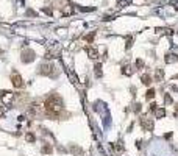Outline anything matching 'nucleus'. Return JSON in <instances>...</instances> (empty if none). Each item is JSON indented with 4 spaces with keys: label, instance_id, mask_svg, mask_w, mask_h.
Masks as SVG:
<instances>
[{
    "label": "nucleus",
    "instance_id": "nucleus-14",
    "mask_svg": "<svg viewBox=\"0 0 178 156\" xmlns=\"http://www.w3.org/2000/svg\"><path fill=\"white\" fill-rule=\"evenodd\" d=\"M71 151L73 153V156H81V153H83V151H81L77 145H72V147H71Z\"/></svg>",
    "mask_w": 178,
    "mask_h": 156
},
{
    "label": "nucleus",
    "instance_id": "nucleus-24",
    "mask_svg": "<svg viewBox=\"0 0 178 156\" xmlns=\"http://www.w3.org/2000/svg\"><path fill=\"white\" fill-rule=\"evenodd\" d=\"M42 13H45V14H49V16H52V13H53V11L50 10V8H42Z\"/></svg>",
    "mask_w": 178,
    "mask_h": 156
},
{
    "label": "nucleus",
    "instance_id": "nucleus-25",
    "mask_svg": "<svg viewBox=\"0 0 178 156\" xmlns=\"http://www.w3.org/2000/svg\"><path fill=\"white\" fill-rule=\"evenodd\" d=\"M133 109H134V112H141V103H136Z\"/></svg>",
    "mask_w": 178,
    "mask_h": 156
},
{
    "label": "nucleus",
    "instance_id": "nucleus-22",
    "mask_svg": "<svg viewBox=\"0 0 178 156\" xmlns=\"http://www.w3.org/2000/svg\"><path fill=\"white\" fill-rule=\"evenodd\" d=\"M94 37H95V31H92L91 35L86 36V41H88V42H92V39H94Z\"/></svg>",
    "mask_w": 178,
    "mask_h": 156
},
{
    "label": "nucleus",
    "instance_id": "nucleus-16",
    "mask_svg": "<svg viewBox=\"0 0 178 156\" xmlns=\"http://www.w3.org/2000/svg\"><path fill=\"white\" fill-rule=\"evenodd\" d=\"M147 100H153V98H155V89H152V87H150V89L149 91H147Z\"/></svg>",
    "mask_w": 178,
    "mask_h": 156
},
{
    "label": "nucleus",
    "instance_id": "nucleus-12",
    "mask_svg": "<svg viewBox=\"0 0 178 156\" xmlns=\"http://www.w3.org/2000/svg\"><path fill=\"white\" fill-rule=\"evenodd\" d=\"M162 77H164V72H162V69H156V74H155V80H156L158 83L162 81Z\"/></svg>",
    "mask_w": 178,
    "mask_h": 156
},
{
    "label": "nucleus",
    "instance_id": "nucleus-19",
    "mask_svg": "<svg viewBox=\"0 0 178 156\" xmlns=\"http://www.w3.org/2000/svg\"><path fill=\"white\" fill-rule=\"evenodd\" d=\"M172 102H173L172 97H170L169 94H166V95H164V103H166V105H172Z\"/></svg>",
    "mask_w": 178,
    "mask_h": 156
},
{
    "label": "nucleus",
    "instance_id": "nucleus-9",
    "mask_svg": "<svg viewBox=\"0 0 178 156\" xmlns=\"http://www.w3.org/2000/svg\"><path fill=\"white\" fill-rule=\"evenodd\" d=\"M153 114H155V117H156V119H162V117L166 116V109L164 108H156L153 111Z\"/></svg>",
    "mask_w": 178,
    "mask_h": 156
},
{
    "label": "nucleus",
    "instance_id": "nucleus-7",
    "mask_svg": "<svg viewBox=\"0 0 178 156\" xmlns=\"http://www.w3.org/2000/svg\"><path fill=\"white\" fill-rule=\"evenodd\" d=\"M164 61L167 64L177 63V61H178V55H175V53H167V55H166V58H164Z\"/></svg>",
    "mask_w": 178,
    "mask_h": 156
},
{
    "label": "nucleus",
    "instance_id": "nucleus-13",
    "mask_svg": "<svg viewBox=\"0 0 178 156\" xmlns=\"http://www.w3.org/2000/svg\"><path fill=\"white\" fill-rule=\"evenodd\" d=\"M131 3V0H117V6L119 8H125V6H128Z\"/></svg>",
    "mask_w": 178,
    "mask_h": 156
},
{
    "label": "nucleus",
    "instance_id": "nucleus-17",
    "mask_svg": "<svg viewBox=\"0 0 178 156\" xmlns=\"http://www.w3.org/2000/svg\"><path fill=\"white\" fill-rule=\"evenodd\" d=\"M42 153H44V155H50V153H52V145H50V144L44 145V147H42Z\"/></svg>",
    "mask_w": 178,
    "mask_h": 156
},
{
    "label": "nucleus",
    "instance_id": "nucleus-5",
    "mask_svg": "<svg viewBox=\"0 0 178 156\" xmlns=\"http://www.w3.org/2000/svg\"><path fill=\"white\" fill-rule=\"evenodd\" d=\"M11 81H13V86L17 87V89L24 87V81H22V77L17 74V72H14V74L11 75Z\"/></svg>",
    "mask_w": 178,
    "mask_h": 156
},
{
    "label": "nucleus",
    "instance_id": "nucleus-3",
    "mask_svg": "<svg viewBox=\"0 0 178 156\" xmlns=\"http://www.w3.org/2000/svg\"><path fill=\"white\" fill-rule=\"evenodd\" d=\"M2 102H3V105H6V106L13 105V102H14V94L10 92V91H3V92H2Z\"/></svg>",
    "mask_w": 178,
    "mask_h": 156
},
{
    "label": "nucleus",
    "instance_id": "nucleus-4",
    "mask_svg": "<svg viewBox=\"0 0 178 156\" xmlns=\"http://www.w3.org/2000/svg\"><path fill=\"white\" fill-rule=\"evenodd\" d=\"M22 63H31V61L34 59V52L33 50H30V48H25L24 52H22Z\"/></svg>",
    "mask_w": 178,
    "mask_h": 156
},
{
    "label": "nucleus",
    "instance_id": "nucleus-31",
    "mask_svg": "<svg viewBox=\"0 0 178 156\" xmlns=\"http://www.w3.org/2000/svg\"><path fill=\"white\" fill-rule=\"evenodd\" d=\"M17 119H19V122H24L25 120V116H19Z\"/></svg>",
    "mask_w": 178,
    "mask_h": 156
},
{
    "label": "nucleus",
    "instance_id": "nucleus-20",
    "mask_svg": "<svg viewBox=\"0 0 178 156\" xmlns=\"http://www.w3.org/2000/svg\"><path fill=\"white\" fill-rule=\"evenodd\" d=\"M131 45H133V37H127V44H125V48H127V50H128V48L131 47Z\"/></svg>",
    "mask_w": 178,
    "mask_h": 156
},
{
    "label": "nucleus",
    "instance_id": "nucleus-6",
    "mask_svg": "<svg viewBox=\"0 0 178 156\" xmlns=\"http://www.w3.org/2000/svg\"><path fill=\"white\" fill-rule=\"evenodd\" d=\"M141 127L144 128L145 131H153L155 123H153L152 119H145V117H142V119H141Z\"/></svg>",
    "mask_w": 178,
    "mask_h": 156
},
{
    "label": "nucleus",
    "instance_id": "nucleus-10",
    "mask_svg": "<svg viewBox=\"0 0 178 156\" xmlns=\"http://www.w3.org/2000/svg\"><path fill=\"white\" fill-rule=\"evenodd\" d=\"M141 81H142V84H145V86L152 84V78H150V75H147V74H144L141 77Z\"/></svg>",
    "mask_w": 178,
    "mask_h": 156
},
{
    "label": "nucleus",
    "instance_id": "nucleus-28",
    "mask_svg": "<svg viewBox=\"0 0 178 156\" xmlns=\"http://www.w3.org/2000/svg\"><path fill=\"white\" fill-rule=\"evenodd\" d=\"M156 108H158V105H156V103H152V105H150V111H152V112H153Z\"/></svg>",
    "mask_w": 178,
    "mask_h": 156
},
{
    "label": "nucleus",
    "instance_id": "nucleus-2",
    "mask_svg": "<svg viewBox=\"0 0 178 156\" xmlns=\"http://www.w3.org/2000/svg\"><path fill=\"white\" fill-rule=\"evenodd\" d=\"M41 75H47V77H55V66L52 63H45L39 67Z\"/></svg>",
    "mask_w": 178,
    "mask_h": 156
},
{
    "label": "nucleus",
    "instance_id": "nucleus-15",
    "mask_svg": "<svg viewBox=\"0 0 178 156\" xmlns=\"http://www.w3.org/2000/svg\"><path fill=\"white\" fill-rule=\"evenodd\" d=\"M95 75H97V78H100L103 75V72H102V64H95Z\"/></svg>",
    "mask_w": 178,
    "mask_h": 156
},
{
    "label": "nucleus",
    "instance_id": "nucleus-21",
    "mask_svg": "<svg viewBox=\"0 0 178 156\" xmlns=\"http://www.w3.org/2000/svg\"><path fill=\"white\" fill-rule=\"evenodd\" d=\"M114 147H116V151H119V153H122V151H123V145H122V142H117Z\"/></svg>",
    "mask_w": 178,
    "mask_h": 156
},
{
    "label": "nucleus",
    "instance_id": "nucleus-1",
    "mask_svg": "<svg viewBox=\"0 0 178 156\" xmlns=\"http://www.w3.org/2000/svg\"><path fill=\"white\" fill-rule=\"evenodd\" d=\"M64 108V103H63V98L56 94L50 95L47 100L44 102V109H45V114L50 117V119H56L60 116V112L63 111Z\"/></svg>",
    "mask_w": 178,
    "mask_h": 156
},
{
    "label": "nucleus",
    "instance_id": "nucleus-18",
    "mask_svg": "<svg viewBox=\"0 0 178 156\" xmlns=\"http://www.w3.org/2000/svg\"><path fill=\"white\" fill-rule=\"evenodd\" d=\"M25 139H27V142H34V140H36L34 134H31V133H28V134L25 136Z\"/></svg>",
    "mask_w": 178,
    "mask_h": 156
},
{
    "label": "nucleus",
    "instance_id": "nucleus-11",
    "mask_svg": "<svg viewBox=\"0 0 178 156\" xmlns=\"http://www.w3.org/2000/svg\"><path fill=\"white\" fill-rule=\"evenodd\" d=\"M122 74H123V75H127V77H130V75H133V74H134V69H133L131 66H125V67L122 69Z\"/></svg>",
    "mask_w": 178,
    "mask_h": 156
},
{
    "label": "nucleus",
    "instance_id": "nucleus-8",
    "mask_svg": "<svg viewBox=\"0 0 178 156\" xmlns=\"http://www.w3.org/2000/svg\"><path fill=\"white\" fill-rule=\"evenodd\" d=\"M86 52H88V56H89L91 59H97V58H99V52L95 50V48L88 47V48H86Z\"/></svg>",
    "mask_w": 178,
    "mask_h": 156
},
{
    "label": "nucleus",
    "instance_id": "nucleus-26",
    "mask_svg": "<svg viewBox=\"0 0 178 156\" xmlns=\"http://www.w3.org/2000/svg\"><path fill=\"white\" fill-rule=\"evenodd\" d=\"M136 66L139 67V69H142V66H144V61H142V59H138V61H136Z\"/></svg>",
    "mask_w": 178,
    "mask_h": 156
},
{
    "label": "nucleus",
    "instance_id": "nucleus-29",
    "mask_svg": "<svg viewBox=\"0 0 178 156\" xmlns=\"http://www.w3.org/2000/svg\"><path fill=\"white\" fill-rule=\"evenodd\" d=\"M27 16H36V13L31 11V10H28V11H27Z\"/></svg>",
    "mask_w": 178,
    "mask_h": 156
},
{
    "label": "nucleus",
    "instance_id": "nucleus-23",
    "mask_svg": "<svg viewBox=\"0 0 178 156\" xmlns=\"http://www.w3.org/2000/svg\"><path fill=\"white\" fill-rule=\"evenodd\" d=\"M69 14H72V8L69 6V8H66L64 11H63V16H69Z\"/></svg>",
    "mask_w": 178,
    "mask_h": 156
},
{
    "label": "nucleus",
    "instance_id": "nucleus-27",
    "mask_svg": "<svg viewBox=\"0 0 178 156\" xmlns=\"http://www.w3.org/2000/svg\"><path fill=\"white\" fill-rule=\"evenodd\" d=\"M6 112V106H3V108H0V119H2V116Z\"/></svg>",
    "mask_w": 178,
    "mask_h": 156
},
{
    "label": "nucleus",
    "instance_id": "nucleus-30",
    "mask_svg": "<svg viewBox=\"0 0 178 156\" xmlns=\"http://www.w3.org/2000/svg\"><path fill=\"white\" fill-rule=\"evenodd\" d=\"M164 138H166V139H170V138H172V133H167V134H164Z\"/></svg>",
    "mask_w": 178,
    "mask_h": 156
}]
</instances>
